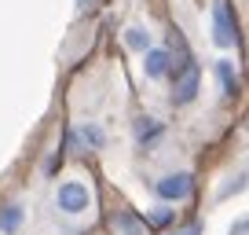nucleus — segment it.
<instances>
[{
    "label": "nucleus",
    "instance_id": "1",
    "mask_svg": "<svg viewBox=\"0 0 249 235\" xmlns=\"http://www.w3.org/2000/svg\"><path fill=\"white\" fill-rule=\"evenodd\" d=\"M213 37H216V44L220 48H231L234 44V19H231V4L227 0H213Z\"/></svg>",
    "mask_w": 249,
    "mask_h": 235
},
{
    "label": "nucleus",
    "instance_id": "2",
    "mask_svg": "<svg viewBox=\"0 0 249 235\" xmlns=\"http://www.w3.org/2000/svg\"><path fill=\"white\" fill-rule=\"evenodd\" d=\"M198 81H202V74H198V63H195V59H187V63L179 66V74H176L172 103H191V99L198 96Z\"/></svg>",
    "mask_w": 249,
    "mask_h": 235
},
{
    "label": "nucleus",
    "instance_id": "3",
    "mask_svg": "<svg viewBox=\"0 0 249 235\" xmlns=\"http://www.w3.org/2000/svg\"><path fill=\"white\" fill-rule=\"evenodd\" d=\"M88 202H92V195H88L85 184L70 180V184H62V188H59V210L62 213H85Z\"/></svg>",
    "mask_w": 249,
    "mask_h": 235
},
{
    "label": "nucleus",
    "instance_id": "4",
    "mask_svg": "<svg viewBox=\"0 0 249 235\" xmlns=\"http://www.w3.org/2000/svg\"><path fill=\"white\" fill-rule=\"evenodd\" d=\"M158 195L169 198V202H176V198H187V195H191V176H187V173L161 176V180H158Z\"/></svg>",
    "mask_w": 249,
    "mask_h": 235
},
{
    "label": "nucleus",
    "instance_id": "5",
    "mask_svg": "<svg viewBox=\"0 0 249 235\" xmlns=\"http://www.w3.org/2000/svg\"><path fill=\"white\" fill-rule=\"evenodd\" d=\"M143 63H147V74H150V78H161V74L169 70L172 59H169V52H165V48H150Z\"/></svg>",
    "mask_w": 249,
    "mask_h": 235
},
{
    "label": "nucleus",
    "instance_id": "6",
    "mask_svg": "<svg viewBox=\"0 0 249 235\" xmlns=\"http://www.w3.org/2000/svg\"><path fill=\"white\" fill-rule=\"evenodd\" d=\"M70 140L81 143V147H99V143H103V133H99V125H81V129H73Z\"/></svg>",
    "mask_w": 249,
    "mask_h": 235
},
{
    "label": "nucleus",
    "instance_id": "7",
    "mask_svg": "<svg viewBox=\"0 0 249 235\" xmlns=\"http://www.w3.org/2000/svg\"><path fill=\"white\" fill-rule=\"evenodd\" d=\"M158 136H161V125H158L154 118H140V125H136V140L147 147V143H154Z\"/></svg>",
    "mask_w": 249,
    "mask_h": 235
},
{
    "label": "nucleus",
    "instance_id": "8",
    "mask_svg": "<svg viewBox=\"0 0 249 235\" xmlns=\"http://www.w3.org/2000/svg\"><path fill=\"white\" fill-rule=\"evenodd\" d=\"M18 220H22V210L18 206H4L0 210V232H15Z\"/></svg>",
    "mask_w": 249,
    "mask_h": 235
},
{
    "label": "nucleus",
    "instance_id": "9",
    "mask_svg": "<svg viewBox=\"0 0 249 235\" xmlns=\"http://www.w3.org/2000/svg\"><path fill=\"white\" fill-rule=\"evenodd\" d=\"M216 74H220V85H224V92H227V96H234V88H238V78L231 74V63H220V66H216Z\"/></svg>",
    "mask_w": 249,
    "mask_h": 235
},
{
    "label": "nucleus",
    "instance_id": "10",
    "mask_svg": "<svg viewBox=\"0 0 249 235\" xmlns=\"http://www.w3.org/2000/svg\"><path fill=\"white\" fill-rule=\"evenodd\" d=\"M124 40H128V48H140V52H147V33H143L140 26H132V30L124 33Z\"/></svg>",
    "mask_w": 249,
    "mask_h": 235
},
{
    "label": "nucleus",
    "instance_id": "11",
    "mask_svg": "<svg viewBox=\"0 0 249 235\" xmlns=\"http://www.w3.org/2000/svg\"><path fill=\"white\" fill-rule=\"evenodd\" d=\"M172 235H202V228H198V224H187V228H179V232H172Z\"/></svg>",
    "mask_w": 249,
    "mask_h": 235
},
{
    "label": "nucleus",
    "instance_id": "12",
    "mask_svg": "<svg viewBox=\"0 0 249 235\" xmlns=\"http://www.w3.org/2000/svg\"><path fill=\"white\" fill-rule=\"evenodd\" d=\"M62 165V155H52V162H48V173H55Z\"/></svg>",
    "mask_w": 249,
    "mask_h": 235
}]
</instances>
